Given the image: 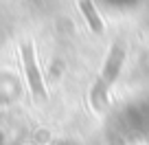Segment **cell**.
Returning <instances> with one entry per match:
<instances>
[{
    "mask_svg": "<svg viewBox=\"0 0 149 145\" xmlns=\"http://www.w3.org/2000/svg\"><path fill=\"white\" fill-rule=\"evenodd\" d=\"M123 60H125V46L116 42V44H114V48L110 51V57H107V62H105V68H103L101 79H99L97 88H94V101H99V95H101V99L105 97L107 86L116 79L118 70H121V66H123Z\"/></svg>",
    "mask_w": 149,
    "mask_h": 145,
    "instance_id": "obj_1",
    "label": "cell"
},
{
    "mask_svg": "<svg viewBox=\"0 0 149 145\" xmlns=\"http://www.w3.org/2000/svg\"><path fill=\"white\" fill-rule=\"evenodd\" d=\"M22 60H24V70H26V79L31 86V92L35 97L44 99L46 97V90H44L42 77H40V70H37V62H35V51H33V44L26 42L22 46Z\"/></svg>",
    "mask_w": 149,
    "mask_h": 145,
    "instance_id": "obj_2",
    "label": "cell"
},
{
    "mask_svg": "<svg viewBox=\"0 0 149 145\" xmlns=\"http://www.w3.org/2000/svg\"><path fill=\"white\" fill-rule=\"evenodd\" d=\"M79 9H81L84 18L88 20L90 29H92L94 33H103V31H105V24H103V20H101V15H99V11L94 9L92 0H79Z\"/></svg>",
    "mask_w": 149,
    "mask_h": 145,
    "instance_id": "obj_3",
    "label": "cell"
}]
</instances>
